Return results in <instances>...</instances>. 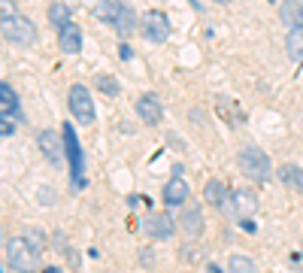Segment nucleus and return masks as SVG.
I'll list each match as a JSON object with an SVG mask.
<instances>
[{"label":"nucleus","mask_w":303,"mask_h":273,"mask_svg":"<svg viewBox=\"0 0 303 273\" xmlns=\"http://www.w3.org/2000/svg\"><path fill=\"white\" fill-rule=\"evenodd\" d=\"M94 15H97L100 21L112 24V27H115L121 36H127V33L137 27L134 9H131L127 3H121V0H97V6H94Z\"/></svg>","instance_id":"obj_1"},{"label":"nucleus","mask_w":303,"mask_h":273,"mask_svg":"<svg viewBox=\"0 0 303 273\" xmlns=\"http://www.w3.org/2000/svg\"><path fill=\"white\" fill-rule=\"evenodd\" d=\"M64 152H67V161H70V182L73 188H85V161H82V146H79V137L73 131V122L64 125Z\"/></svg>","instance_id":"obj_2"},{"label":"nucleus","mask_w":303,"mask_h":273,"mask_svg":"<svg viewBox=\"0 0 303 273\" xmlns=\"http://www.w3.org/2000/svg\"><path fill=\"white\" fill-rule=\"evenodd\" d=\"M6 258H9V267L15 273H36L39 270V258H36V249L24 240V237H12L9 246H6Z\"/></svg>","instance_id":"obj_3"},{"label":"nucleus","mask_w":303,"mask_h":273,"mask_svg":"<svg viewBox=\"0 0 303 273\" xmlns=\"http://www.w3.org/2000/svg\"><path fill=\"white\" fill-rule=\"evenodd\" d=\"M240 170L252 182H267L270 179V158H267V152H261L258 146H246L240 152Z\"/></svg>","instance_id":"obj_4"},{"label":"nucleus","mask_w":303,"mask_h":273,"mask_svg":"<svg viewBox=\"0 0 303 273\" xmlns=\"http://www.w3.org/2000/svg\"><path fill=\"white\" fill-rule=\"evenodd\" d=\"M0 33L9 40V43H18V46H30L36 43V24L27 18V15H12V18H3L0 21Z\"/></svg>","instance_id":"obj_5"},{"label":"nucleus","mask_w":303,"mask_h":273,"mask_svg":"<svg viewBox=\"0 0 303 273\" xmlns=\"http://www.w3.org/2000/svg\"><path fill=\"white\" fill-rule=\"evenodd\" d=\"M67 103H70V112L79 125H91L94 122V103H91V94L85 85H73L70 94H67Z\"/></svg>","instance_id":"obj_6"},{"label":"nucleus","mask_w":303,"mask_h":273,"mask_svg":"<svg viewBox=\"0 0 303 273\" xmlns=\"http://www.w3.org/2000/svg\"><path fill=\"white\" fill-rule=\"evenodd\" d=\"M143 36L149 40V43H164L167 36H170V18L161 12V9H149L146 15H143Z\"/></svg>","instance_id":"obj_7"},{"label":"nucleus","mask_w":303,"mask_h":273,"mask_svg":"<svg viewBox=\"0 0 303 273\" xmlns=\"http://www.w3.org/2000/svg\"><path fill=\"white\" fill-rule=\"evenodd\" d=\"M143 231L152 237V240H170L173 231H176V222L167 216V213H149L143 219Z\"/></svg>","instance_id":"obj_8"},{"label":"nucleus","mask_w":303,"mask_h":273,"mask_svg":"<svg viewBox=\"0 0 303 273\" xmlns=\"http://www.w3.org/2000/svg\"><path fill=\"white\" fill-rule=\"evenodd\" d=\"M203 194H206V201H209L212 207H219L225 216H237V213H234V191H228V185H225V182L209 179Z\"/></svg>","instance_id":"obj_9"},{"label":"nucleus","mask_w":303,"mask_h":273,"mask_svg":"<svg viewBox=\"0 0 303 273\" xmlns=\"http://www.w3.org/2000/svg\"><path fill=\"white\" fill-rule=\"evenodd\" d=\"M203 210L194 204V207H188V210H182V216H179V228H182V234L185 237H191V240H197L200 234H203Z\"/></svg>","instance_id":"obj_10"},{"label":"nucleus","mask_w":303,"mask_h":273,"mask_svg":"<svg viewBox=\"0 0 303 273\" xmlns=\"http://www.w3.org/2000/svg\"><path fill=\"white\" fill-rule=\"evenodd\" d=\"M137 115H140V122H146V125H158V122L164 119V106H161V100H158L155 94H143V97L137 100Z\"/></svg>","instance_id":"obj_11"},{"label":"nucleus","mask_w":303,"mask_h":273,"mask_svg":"<svg viewBox=\"0 0 303 273\" xmlns=\"http://www.w3.org/2000/svg\"><path fill=\"white\" fill-rule=\"evenodd\" d=\"M36 143H39V149H42V155L58 167L61 161H64V137H58V134H52V131H42L39 137H36Z\"/></svg>","instance_id":"obj_12"},{"label":"nucleus","mask_w":303,"mask_h":273,"mask_svg":"<svg viewBox=\"0 0 303 273\" xmlns=\"http://www.w3.org/2000/svg\"><path fill=\"white\" fill-rule=\"evenodd\" d=\"M279 18L288 30H303V0H282Z\"/></svg>","instance_id":"obj_13"},{"label":"nucleus","mask_w":303,"mask_h":273,"mask_svg":"<svg viewBox=\"0 0 303 273\" xmlns=\"http://www.w3.org/2000/svg\"><path fill=\"white\" fill-rule=\"evenodd\" d=\"M234 213H237L240 222H243V219H252V216L258 213V198H255L252 191H246V188H237V191H234Z\"/></svg>","instance_id":"obj_14"},{"label":"nucleus","mask_w":303,"mask_h":273,"mask_svg":"<svg viewBox=\"0 0 303 273\" xmlns=\"http://www.w3.org/2000/svg\"><path fill=\"white\" fill-rule=\"evenodd\" d=\"M58 46H61V52H67V55H79V52H82V30H79L76 24L61 27V30H58Z\"/></svg>","instance_id":"obj_15"},{"label":"nucleus","mask_w":303,"mask_h":273,"mask_svg":"<svg viewBox=\"0 0 303 273\" xmlns=\"http://www.w3.org/2000/svg\"><path fill=\"white\" fill-rule=\"evenodd\" d=\"M185 201H188V185H185V179L173 176V179L164 185V204H167V207H179V204H185Z\"/></svg>","instance_id":"obj_16"},{"label":"nucleus","mask_w":303,"mask_h":273,"mask_svg":"<svg viewBox=\"0 0 303 273\" xmlns=\"http://www.w3.org/2000/svg\"><path fill=\"white\" fill-rule=\"evenodd\" d=\"M279 182L288 185L291 191L303 194V167H297V164H282V167H279Z\"/></svg>","instance_id":"obj_17"},{"label":"nucleus","mask_w":303,"mask_h":273,"mask_svg":"<svg viewBox=\"0 0 303 273\" xmlns=\"http://www.w3.org/2000/svg\"><path fill=\"white\" fill-rule=\"evenodd\" d=\"M0 109H3L6 115H12L15 122H21V115H18V94H15L6 82H0Z\"/></svg>","instance_id":"obj_18"},{"label":"nucleus","mask_w":303,"mask_h":273,"mask_svg":"<svg viewBox=\"0 0 303 273\" xmlns=\"http://www.w3.org/2000/svg\"><path fill=\"white\" fill-rule=\"evenodd\" d=\"M215 106H219V115H222L225 122H231V125H240V122H246V112H240V106H237L234 100H228V97H219V100H215Z\"/></svg>","instance_id":"obj_19"},{"label":"nucleus","mask_w":303,"mask_h":273,"mask_svg":"<svg viewBox=\"0 0 303 273\" xmlns=\"http://www.w3.org/2000/svg\"><path fill=\"white\" fill-rule=\"evenodd\" d=\"M49 21L61 30V27H67V24H73V18H70V6L67 3H52L49 6Z\"/></svg>","instance_id":"obj_20"},{"label":"nucleus","mask_w":303,"mask_h":273,"mask_svg":"<svg viewBox=\"0 0 303 273\" xmlns=\"http://www.w3.org/2000/svg\"><path fill=\"white\" fill-rule=\"evenodd\" d=\"M285 52H288L291 61L303 64V30H291V33H288V40H285Z\"/></svg>","instance_id":"obj_21"},{"label":"nucleus","mask_w":303,"mask_h":273,"mask_svg":"<svg viewBox=\"0 0 303 273\" xmlns=\"http://www.w3.org/2000/svg\"><path fill=\"white\" fill-rule=\"evenodd\" d=\"M52 243H55V249H58V252H61V255H64V258H67V261L73 264V267L79 264V258H76V249H73V246L67 243V237H64L61 231H55V234H52Z\"/></svg>","instance_id":"obj_22"},{"label":"nucleus","mask_w":303,"mask_h":273,"mask_svg":"<svg viewBox=\"0 0 303 273\" xmlns=\"http://www.w3.org/2000/svg\"><path fill=\"white\" fill-rule=\"evenodd\" d=\"M228 273H255V264H252V258L249 255H231V261H228Z\"/></svg>","instance_id":"obj_23"},{"label":"nucleus","mask_w":303,"mask_h":273,"mask_svg":"<svg viewBox=\"0 0 303 273\" xmlns=\"http://www.w3.org/2000/svg\"><path fill=\"white\" fill-rule=\"evenodd\" d=\"M94 82H97V88H100L106 97H115V94H118V88H121V85H118V79H115V76H109V73H97V79H94Z\"/></svg>","instance_id":"obj_24"},{"label":"nucleus","mask_w":303,"mask_h":273,"mask_svg":"<svg viewBox=\"0 0 303 273\" xmlns=\"http://www.w3.org/2000/svg\"><path fill=\"white\" fill-rule=\"evenodd\" d=\"M24 240H27V243H30V246L36 249V252H39V249H42V246L49 243V240L42 237V231H39V228H30V231H24Z\"/></svg>","instance_id":"obj_25"},{"label":"nucleus","mask_w":303,"mask_h":273,"mask_svg":"<svg viewBox=\"0 0 303 273\" xmlns=\"http://www.w3.org/2000/svg\"><path fill=\"white\" fill-rule=\"evenodd\" d=\"M12 15H18L15 0H0V21H3V18H12Z\"/></svg>","instance_id":"obj_26"},{"label":"nucleus","mask_w":303,"mask_h":273,"mask_svg":"<svg viewBox=\"0 0 303 273\" xmlns=\"http://www.w3.org/2000/svg\"><path fill=\"white\" fill-rule=\"evenodd\" d=\"M12 131H15V125H12V115H6V112L0 109V137H12Z\"/></svg>","instance_id":"obj_27"},{"label":"nucleus","mask_w":303,"mask_h":273,"mask_svg":"<svg viewBox=\"0 0 303 273\" xmlns=\"http://www.w3.org/2000/svg\"><path fill=\"white\" fill-rule=\"evenodd\" d=\"M140 264H143V267H152V264H155V255H152L149 249H143V252H140Z\"/></svg>","instance_id":"obj_28"},{"label":"nucleus","mask_w":303,"mask_h":273,"mask_svg":"<svg viewBox=\"0 0 303 273\" xmlns=\"http://www.w3.org/2000/svg\"><path fill=\"white\" fill-rule=\"evenodd\" d=\"M240 225H243V228H246V231H249V234H255V222H252V219H243V222H240Z\"/></svg>","instance_id":"obj_29"},{"label":"nucleus","mask_w":303,"mask_h":273,"mask_svg":"<svg viewBox=\"0 0 303 273\" xmlns=\"http://www.w3.org/2000/svg\"><path fill=\"white\" fill-rule=\"evenodd\" d=\"M118 55H121V58H124V61H127V58H131V55H134V52H131V46H121V49H118Z\"/></svg>","instance_id":"obj_30"},{"label":"nucleus","mask_w":303,"mask_h":273,"mask_svg":"<svg viewBox=\"0 0 303 273\" xmlns=\"http://www.w3.org/2000/svg\"><path fill=\"white\" fill-rule=\"evenodd\" d=\"M42 273H64V270H61V267H46Z\"/></svg>","instance_id":"obj_31"},{"label":"nucleus","mask_w":303,"mask_h":273,"mask_svg":"<svg viewBox=\"0 0 303 273\" xmlns=\"http://www.w3.org/2000/svg\"><path fill=\"white\" fill-rule=\"evenodd\" d=\"M206 270H209V273H222V270H219V264H209Z\"/></svg>","instance_id":"obj_32"},{"label":"nucleus","mask_w":303,"mask_h":273,"mask_svg":"<svg viewBox=\"0 0 303 273\" xmlns=\"http://www.w3.org/2000/svg\"><path fill=\"white\" fill-rule=\"evenodd\" d=\"M215 3H231V0H215Z\"/></svg>","instance_id":"obj_33"}]
</instances>
